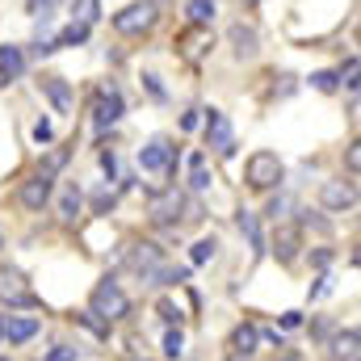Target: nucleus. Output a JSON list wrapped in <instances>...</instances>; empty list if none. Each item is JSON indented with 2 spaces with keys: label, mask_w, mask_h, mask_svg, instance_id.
I'll return each instance as SVG.
<instances>
[{
  "label": "nucleus",
  "mask_w": 361,
  "mask_h": 361,
  "mask_svg": "<svg viewBox=\"0 0 361 361\" xmlns=\"http://www.w3.org/2000/svg\"><path fill=\"white\" fill-rule=\"evenodd\" d=\"M252 4H257V0H252Z\"/></svg>",
  "instance_id": "603ef678"
},
{
  "label": "nucleus",
  "mask_w": 361,
  "mask_h": 361,
  "mask_svg": "<svg viewBox=\"0 0 361 361\" xmlns=\"http://www.w3.org/2000/svg\"><path fill=\"white\" fill-rule=\"evenodd\" d=\"M85 38H89V25H80V21H72V25H68L63 34H55V51H59V47H80Z\"/></svg>",
  "instance_id": "5701e85b"
},
{
  "label": "nucleus",
  "mask_w": 361,
  "mask_h": 361,
  "mask_svg": "<svg viewBox=\"0 0 361 361\" xmlns=\"http://www.w3.org/2000/svg\"><path fill=\"white\" fill-rule=\"evenodd\" d=\"M4 85H8V72H4V68H0V89H4Z\"/></svg>",
  "instance_id": "a18cd8bd"
},
{
  "label": "nucleus",
  "mask_w": 361,
  "mask_h": 361,
  "mask_svg": "<svg viewBox=\"0 0 361 361\" xmlns=\"http://www.w3.org/2000/svg\"><path fill=\"white\" fill-rule=\"evenodd\" d=\"M118 118H122V92H118V89H101L97 109H92V122H97L101 130H109Z\"/></svg>",
  "instance_id": "9b49d317"
},
{
  "label": "nucleus",
  "mask_w": 361,
  "mask_h": 361,
  "mask_svg": "<svg viewBox=\"0 0 361 361\" xmlns=\"http://www.w3.org/2000/svg\"><path fill=\"white\" fill-rule=\"evenodd\" d=\"M143 85H147V92H152L156 101H164V85H160V76H152V72H147V76H143Z\"/></svg>",
  "instance_id": "f704fd0d"
},
{
  "label": "nucleus",
  "mask_w": 361,
  "mask_h": 361,
  "mask_svg": "<svg viewBox=\"0 0 361 361\" xmlns=\"http://www.w3.org/2000/svg\"><path fill=\"white\" fill-rule=\"evenodd\" d=\"M173 160H177V147H173L164 135H156V139L139 152V164H143L147 173H169V169H173Z\"/></svg>",
  "instance_id": "6e6552de"
},
{
  "label": "nucleus",
  "mask_w": 361,
  "mask_h": 361,
  "mask_svg": "<svg viewBox=\"0 0 361 361\" xmlns=\"http://www.w3.org/2000/svg\"><path fill=\"white\" fill-rule=\"evenodd\" d=\"M197 114H202V109H189V114H185V118H180V130H197V122H202V118H197Z\"/></svg>",
  "instance_id": "4c0bfd02"
},
{
  "label": "nucleus",
  "mask_w": 361,
  "mask_h": 361,
  "mask_svg": "<svg viewBox=\"0 0 361 361\" xmlns=\"http://www.w3.org/2000/svg\"><path fill=\"white\" fill-rule=\"evenodd\" d=\"M114 202H118V193H109V189H101V193H97V210H109Z\"/></svg>",
  "instance_id": "58836bf2"
},
{
  "label": "nucleus",
  "mask_w": 361,
  "mask_h": 361,
  "mask_svg": "<svg viewBox=\"0 0 361 361\" xmlns=\"http://www.w3.org/2000/svg\"><path fill=\"white\" fill-rule=\"evenodd\" d=\"M345 164H349V173L357 177V169H361V143H349V147H345Z\"/></svg>",
  "instance_id": "c756f323"
},
{
  "label": "nucleus",
  "mask_w": 361,
  "mask_h": 361,
  "mask_svg": "<svg viewBox=\"0 0 361 361\" xmlns=\"http://www.w3.org/2000/svg\"><path fill=\"white\" fill-rule=\"evenodd\" d=\"M47 361H76V349H72V345H55V349L47 353Z\"/></svg>",
  "instance_id": "2f4dec72"
},
{
  "label": "nucleus",
  "mask_w": 361,
  "mask_h": 361,
  "mask_svg": "<svg viewBox=\"0 0 361 361\" xmlns=\"http://www.w3.org/2000/svg\"><path fill=\"white\" fill-rule=\"evenodd\" d=\"M341 76H345V85H349V89H357V59H353V63H349Z\"/></svg>",
  "instance_id": "a19ab883"
},
{
  "label": "nucleus",
  "mask_w": 361,
  "mask_h": 361,
  "mask_svg": "<svg viewBox=\"0 0 361 361\" xmlns=\"http://www.w3.org/2000/svg\"><path fill=\"white\" fill-rule=\"evenodd\" d=\"M214 252H219V240H197L193 252H189V261L193 265H206V261H214Z\"/></svg>",
  "instance_id": "a878e982"
},
{
  "label": "nucleus",
  "mask_w": 361,
  "mask_h": 361,
  "mask_svg": "<svg viewBox=\"0 0 361 361\" xmlns=\"http://www.w3.org/2000/svg\"><path fill=\"white\" fill-rule=\"evenodd\" d=\"M0 248H4V235H0Z\"/></svg>",
  "instance_id": "de8ad7c7"
},
{
  "label": "nucleus",
  "mask_w": 361,
  "mask_h": 361,
  "mask_svg": "<svg viewBox=\"0 0 361 361\" xmlns=\"http://www.w3.org/2000/svg\"><path fill=\"white\" fill-rule=\"evenodd\" d=\"M257 341H261L257 324H240V328L231 332V353H235V357H252V353H257Z\"/></svg>",
  "instance_id": "dca6fc26"
},
{
  "label": "nucleus",
  "mask_w": 361,
  "mask_h": 361,
  "mask_svg": "<svg viewBox=\"0 0 361 361\" xmlns=\"http://www.w3.org/2000/svg\"><path fill=\"white\" fill-rule=\"evenodd\" d=\"M59 4H63V0H34V4H30V13H34V17H51Z\"/></svg>",
  "instance_id": "7c9ffc66"
},
{
  "label": "nucleus",
  "mask_w": 361,
  "mask_h": 361,
  "mask_svg": "<svg viewBox=\"0 0 361 361\" xmlns=\"http://www.w3.org/2000/svg\"><path fill=\"white\" fill-rule=\"evenodd\" d=\"M21 206L25 210H42L47 202H51V177H42V173H34L30 180H21Z\"/></svg>",
  "instance_id": "f8f14e48"
},
{
  "label": "nucleus",
  "mask_w": 361,
  "mask_h": 361,
  "mask_svg": "<svg viewBox=\"0 0 361 361\" xmlns=\"http://www.w3.org/2000/svg\"><path fill=\"white\" fill-rule=\"evenodd\" d=\"M34 139H38V143H51V139H55L51 122H34Z\"/></svg>",
  "instance_id": "e433bc0d"
},
{
  "label": "nucleus",
  "mask_w": 361,
  "mask_h": 361,
  "mask_svg": "<svg viewBox=\"0 0 361 361\" xmlns=\"http://www.w3.org/2000/svg\"><path fill=\"white\" fill-rule=\"evenodd\" d=\"M42 92L51 97V105H55L59 114H72L76 97H72V85H68L63 76H42Z\"/></svg>",
  "instance_id": "4468645a"
},
{
  "label": "nucleus",
  "mask_w": 361,
  "mask_h": 361,
  "mask_svg": "<svg viewBox=\"0 0 361 361\" xmlns=\"http://www.w3.org/2000/svg\"><path fill=\"white\" fill-rule=\"evenodd\" d=\"M160 319H164V324H177V328H180V311L173 307V302H160Z\"/></svg>",
  "instance_id": "c9c22d12"
},
{
  "label": "nucleus",
  "mask_w": 361,
  "mask_h": 361,
  "mask_svg": "<svg viewBox=\"0 0 361 361\" xmlns=\"http://www.w3.org/2000/svg\"><path fill=\"white\" fill-rule=\"evenodd\" d=\"M357 345H361L357 328H345V332L332 341V357L336 361H357Z\"/></svg>",
  "instance_id": "6ab92c4d"
},
{
  "label": "nucleus",
  "mask_w": 361,
  "mask_h": 361,
  "mask_svg": "<svg viewBox=\"0 0 361 361\" xmlns=\"http://www.w3.org/2000/svg\"><path fill=\"white\" fill-rule=\"evenodd\" d=\"M30 336H38V319L34 315H8V319H0V341L25 345Z\"/></svg>",
  "instance_id": "9d476101"
},
{
  "label": "nucleus",
  "mask_w": 361,
  "mask_h": 361,
  "mask_svg": "<svg viewBox=\"0 0 361 361\" xmlns=\"http://www.w3.org/2000/svg\"><path fill=\"white\" fill-rule=\"evenodd\" d=\"M328 290H332V277H328V273H319V277H315V286H311V298H324Z\"/></svg>",
  "instance_id": "72a5a7b5"
},
{
  "label": "nucleus",
  "mask_w": 361,
  "mask_h": 361,
  "mask_svg": "<svg viewBox=\"0 0 361 361\" xmlns=\"http://www.w3.org/2000/svg\"><path fill=\"white\" fill-rule=\"evenodd\" d=\"M319 202H324V210H353V202H357V185H353V180H324Z\"/></svg>",
  "instance_id": "1a4fd4ad"
},
{
  "label": "nucleus",
  "mask_w": 361,
  "mask_h": 361,
  "mask_svg": "<svg viewBox=\"0 0 361 361\" xmlns=\"http://www.w3.org/2000/svg\"><path fill=\"white\" fill-rule=\"evenodd\" d=\"M206 147L219 152V156H231L235 152V135H231V122L223 109H210L206 114Z\"/></svg>",
  "instance_id": "39448f33"
},
{
  "label": "nucleus",
  "mask_w": 361,
  "mask_h": 361,
  "mask_svg": "<svg viewBox=\"0 0 361 361\" xmlns=\"http://www.w3.org/2000/svg\"><path fill=\"white\" fill-rule=\"evenodd\" d=\"M206 51H210V34H206L202 25H197L193 34H185V38H180V55H185L189 63H197V59H202Z\"/></svg>",
  "instance_id": "f3484780"
},
{
  "label": "nucleus",
  "mask_w": 361,
  "mask_h": 361,
  "mask_svg": "<svg viewBox=\"0 0 361 361\" xmlns=\"http://www.w3.org/2000/svg\"><path fill=\"white\" fill-rule=\"evenodd\" d=\"M160 265H164V248H160V244L143 240V244H135V248H130V269H135V273H143V277H147V273L160 269Z\"/></svg>",
  "instance_id": "ddd939ff"
},
{
  "label": "nucleus",
  "mask_w": 361,
  "mask_h": 361,
  "mask_svg": "<svg viewBox=\"0 0 361 361\" xmlns=\"http://www.w3.org/2000/svg\"><path fill=\"white\" fill-rule=\"evenodd\" d=\"M152 4H164V0H152Z\"/></svg>",
  "instance_id": "09e8293b"
},
{
  "label": "nucleus",
  "mask_w": 361,
  "mask_h": 361,
  "mask_svg": "<svg viewBox=\"0 0 361 361\" xmlns=\"http://www.w3.org/2000/svg\"><path fill=\"white\" fill-rule=\"evenodd\" d=\"M68 156H72L68 147H55V152H51V156L42 160V169H38V173H42V177H51V180H55V173H59V169L68 164Z\"/></svg>",
  "instance_id": "393cba45"
},
{
  "label": "nucleus",
  "mask_w": 361,
  "mask_h": 361,
  "mask_svg": "<svg viewBox=\"0 0 361 361\" xmlns=\"http://www.w3.org/2000/svg\"><path fill=\"white\" fill-rule=\"evenodd\" d=\"M189 21L193 25H210L214 21V0H189Z\"/></svg>",
  "instance_id": "b1692460"
},
{
  "label": "nucleus",
  "mask_w": 361,
  "mask_h": 361,
  "mask_svg": "<svg viewBox=\"0 0 361 361\" xmlns=\"http://www.w3.org/2000/svg\"><path fill=\"white\" fill-rule=\"evenodd\" d=\"M311 85H315L319 92H336V89H341V76H336V72H315V76H311Z\"/></svg>",
  "instance_id": "c85d7f7f"
},
{
  "label": "nucleus",
  "mask_w": 361,
  "mask_h": 361,
  "mask_svg": "<svg viewBox=\"0 0 361 361\" xmlns=\"http://www.w3.org/2000/svg\"><path fill=\"white\" fill-rule=\"evenodd\" d=\"M0 302H8V307H34L38 302L30 281L17 269H8V265H0Z\"/></svg>",
  "instance_id": "20e7f679"
},
{
  "label": "nucleus",
  "mask_w": 361,
  "mask_h": 361,
  "mask_svg": "<svg viewBox=\"0 0 361 361\" xmlns=\"http://www.w3.org/2000/svg\"><path fill=\"white\" fill-rule=\"evenodd\" d=\"M298 252H302V227H294V223H277V231H273V257H277L281 265H294Z\"/></svg>",
  "instance_id": "0eeeda50"
},
{
  "label": "nucleus",
  "mask_w": 361,
  "mask_h": 361,
  "mask_svg": "<svg viewBox=\"0 0 361 361\" xmlns=\"http://www.w3.org/2000/svg\"><path fill=\"white\" fill-rule=\"evenodd\" d=\"M152 25H156V4L152 0H139V4H126L122 13H114L118 34H147Z\"/></svg>",
  "instance_id": "7ed1b4c3"
},
{
  "label": "nucleus",
  "mask_w": 361,
  "mask_h": 361,
  "mask_svg": "<svg viewBox=\"0 0 361 361\" xmlns=\"http://www.w3.org/2000/svg\"><path fill=\"white\" fill-rule=\"evenodd\" d=\"M277 80H281V85H277V92H281V97H286V92H294V76H277Z\"/></svg>",
  "instance_id": "c03bdc74"
},
{
  "label": "nucleus",
  "mask_w": 361,
  "mask_h": 361,
  "mask_svg": "<svg viewBox=\"0 0 361 361\" xmlns=\"http://www.w3.org/2000/svg\"><path fill=\"white\" fill-rule=\"evenodd\" d=\"M286 361H294V357H286Z\"/></svg>",
  "instance_id": "8fccbe9b"
},
{
  "label": "nucleus",
  "mask_w": 361,
  "mask_h": 361,
  "mask_svg": "<svg viewBox=\"0 0 361 361\" xmlns=\"http://www.w3.org/2000/svg\"><path fill=\"white\" fill-rule=\"evenodd\" d=\"M231 47L240 59H252L257 55V30L252 25H231Z\"/></svg>",
  "instance_id": "a211bd4d"
},
{
  "label": "nucleus",
  "mask_w": 361,
  "mask_h": 361,
  "mask_svg": "<svg viewBox=\"0 0 361 361\" xmlns=\"http://www.w3.org/2000/svg\"><path fill=\"white\" fill-rule=\"evenodd\" d=\"M0 68L8 72V80H17V76L25 72V55H21L17 47H0Z\"/></svg>",
  "instance_id": "4be33fe9"
},
{
  "label": "nucleus",
  "mask_w": 361,
  "mask_h": 361,
  "mask_svg": "<svg viewBox=\"0 0 361 361\" xmlns=\"http://www.w3.org/2000/svg\"><path fill=\"white\" fill-rule=\"evenodd\" d=\"M286 210H290V197H273L269 206H265V214H269V219H281Z\"/></svg>",
  "instance_id": "473e14b6"
},
{
  "label": "nucleus",
  "mask_w": 361,
  "mask_h": 361,
  "mask_svg": "<svg viewBox=\"0 0 361 361\" xmlns=\"http://www.w3.org/2000/svg\"><path fill=\"white\" fill-rule=\"evenodd\" d=\"M180 349H185V332H180V328H169V336H164V353L177 361Z\"/></svg>",
  "instance_id": "cd10ccee"
},
{
  "label": "nucleus",
  "mask_w": 361,
  "mask_h": 361,
  "mask_svg": "<svg viewBox=\"0 0 361 361\" xmlns=\"http://www.w3.org/2000/svg\"><path fill=\"white\" fill-rule=\"evenodd\" d=\"M177 210H185V193H180V189H164V193H156L152 206H147V214H152L156 227H177Z\"/></svg>",
  "instance_id": "423d86ee"
},
{
  "label": "nucleus",
  "mask_w": 361,
  "mask_h": 361,
  "mask_svg": "<svg viewBox=\"0 0 361 361\" xmlns=\"http://www.w3.org/2000/svg\"><path fill=\"white\" fill-rule=\"evenodd\" d=\"M281 160H277V152H252L248 156V164H244V177L252 189H273V185H281Z\"/></svg>",
  "instance_id": "f03ea898"
},
{
  "label": "nucleus",
  "mask_w": 361,
  "mask_h": 361,
  "mask_svg": "<svg viewBox=\"0 0 361 361\" xmlns=\"http://www.w3.org/2000/svg\"><path fill=\"white\" fill-rule=\"evenodd\" d=\"M315 265H319V269H328V265H332V252H328V248H319V252H315Z\"/></svg>",
  "instance_id": "37998d69"
},
{
  "label": "nucleus",
  "mask_w": 361,
  "mask_h": 361,
  "mask_svg": "<svg viewBox=\"0 0 361 361\" xmlns=\"http://www.w3.org/2000/svg\"><path fill=\"white\" fill-rule=\"evenodd\" d=\"M298 324H302V311H286V315H281V328H286V332L298 328Z\"/></svg>",
  "instance_id": "ea45409f"
},
{
  "label": "nucleus",
  "mask_w": 361,
  "mask_h": 361,
  "mask_svg": "<svg viewBox=\"0 0 361 361\" xmlns=\"http://www.w3.org/2000/svg\"><path fill=\"white\" fill-rule=\"evenodd\" d=\"M80 206H85V193H80L76 185H68V189H63V197H59V219H63V223H76Z\"/></svg>",
  "instance_id": "412c9836"
},
{
  "label": "nucleus",
  "mask_w": 361,
  "mask_h": 361,
  "mask_svg": "<svg viewBox=\"0 0 361 361\" xmlns=\"http://www.w3.org/2000/svg\"><path fill=\"white\" fill-rule=\"evenodd\" d=\"M101 169H105V173L114 177V169H118V160H114V152H105V156H101Z\"/></svg>",
  "instance_id": "79ce46f5"
},
{
  "label": "nucleus",
  "mask_w": 361,
  "mask_h": 361,
  "mask_svg": "<svg viewBox=\"0 0 361 361\" xmlns=\"http://www.w3.org/2000/svg\"><path fill=\"white\" fill-rule=\"evenodd\" d=\"M89 307H92V315H101L105 324H114V319H126L130 298H126V290H122L114 277H105V281H97V286H92Z\"/></svg>",
  "instance_id": "f257e3e1"
},
{
  "label": "nucleus",
  "mask_w": 361,
  "mask_h": 361,
  "mask_svg": "<svg viewBox=\"0 0 361 361\" xmlns=\"http://www.w3.org/2000/svg\"><path fill=\"white\" fill-rule=\"evenodd\" d=\"M97 13H101V0H76V13H72V17H76L80 25H92Z\"/></svg>",
  "instance_id": "bb28decb"
},
{
  "label": "nucleus",
  "mask_w": 361,
  "mask_h": 361,
  "mask_svg": "<svg viewBox=\"0 0 361 361\" xmlns=\"http://www.w3.org/2000/svg\"><path fill=\"white\" fill-rule=\"evenodd\" d=\"M189 189H193V193L210 189V164H206V156H202V152H193V156H189Z\"/></svg>",
  "instance_id": "aec40b11"
},
{
  "label": "nucleus",
  "mask_w": 361,
  "mask_h": 361,
  "mask_svg": "<svg viewBox=\"0 0 361 361\" xmlns=\"http://www.w3.org/2000/svg\"><path fill=\"white\" fill-rule=\"evenodd\" d=\"M235 227H240V235L252 244V252H257V257H265V235H261L257 214H252V210H240V214H235Z\"/></svg>",
  "instance_id": "2eb2a0df"
},
{
  "label": "nucleus",
  "mask_w": 361,
  "mask_h": 361,
  "mask_svg": "<svg viewBox=\"0 0 361 361\" xmlns=\"http://www.w3.org/2000/svg\"><path fill=\"white\" fill-rule=\"evenodd\" d=\"M231 361H248V357H231Z\"/></svg>",
  "instance_id": "49530a36"
},
{
  "label": "nucleus",
  "mask_w": 361,
  "mask_h": 361,
  "mask_svg": "<svg viewBox=\"0 0 361 361\" xmlns=\"http://www.w3.org/2000/svg\"><path fill=\"white\" fill-rule=\"evenodd\" d=\"M135 361H143V357H135Z\"/></svg>",
  "instance_id": "3c124183"
}]
</instances>
